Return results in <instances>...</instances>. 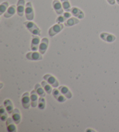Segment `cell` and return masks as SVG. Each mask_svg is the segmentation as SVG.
Listing matches in <instances>:
<instances>
[{
  "mask_svg": "<svg viewBox=\"0 0 119 132\" xmlns=\"http://www.w3.org/2000/svg\"><path fill=\"white\" fill-rule=\"evenodd\" d=\"M64 28V26L63 24L62 23H57L56 24L52 26L51 28L49 29L48 34L50 37H54V36H55L57 34L60 33L61 31L63 30Z\"/></svg>",
  "mask_w": 119,
  "mask_h": 132,
  "instance_id": "obj_3",
  "label": "cell"
},
{
  "mask_svg": "<svg viewBox=\"0 0 119 132\" xmlns=\"http://www.w3.org/2000/svg\"><path fill=\"white\" fill-rule=\"evenodd\" d=\"M2 87H3V83H1V88H2Z\"/></svg>",
  "mask_w": 119,
  "mask_h": 132,
  "instance_id": "obj_32",
  "label": "cell"
},
{
  "mask_svg": "<svg viewBox=\"0 0 119 132\" xmlns=\"http://www.w3.org/2000/svg\"><path fill=\"white\" fill-rule=\"evenodd\" d=\"M63 15L64 16V17L65 18V19H66V20L71 18V14L70 13H69L68 12H66L65 13H64Z\"/></svg>",
  "mask_w": 119,
  "mask_h": 132,
  "instance_id": "obj_28",
  "label": "cell"
},
{
  "mask_svg": "<svg viewBox=\"0 0 119 132\" xmlns=\"http://www.w3.org/2000/svg\"><path fill=\"white\" fill-rule=\"evenodd\" d=\"M24 13L25 15H26V19L29 20V21H31V20H33L34 19V12L31 2H28L26 4Z\"/></svg>",
  "mask_w": 119,
  "mask_h": 132,
  "instance_id": "obj_2",
  "label": "cell"
},
{
  "mask_svg": "<svg viewBox=\"0 0 119 132\" xmlns=\"http://www.w3.org/2000/svg\"><path fill=\"white\" fill-rule=\"evenodd\" d=\"M24 6H26V5H25V0H18L16 11L18 15L20 17L23 16L25 11Z\"/></svg>",
  "mask_w": 119,
  "mask_h": 132,
  "instance_id": "obj_8",
  "label": "cell"
},
{
  "mask_svg": "<svg viewBox=\"0 0 119 132\" xmlns=\"http://www.w3.org/2000/svg\"><path fill=\"white\" fill-rule=\"evenodd\" d=\"M52 93L55 98L58 102H64L66 101V98L62 94L59 90L56 89V88H54V89L52 90Z\"/></svg>",
  "mask_w": 119,
  "mask_h": 132,
  "instance_id": "obj_13",
  "label": "cell"
},
{
  "mask_svg": "<svg viewBox=\"0 0 119 132\" xmlns=\"http://www.w3.org/2000/svg\"><path fill=\"white\" fill-rule=\"evenodd\" d=\"M7 111H6V109L5 110V106L3 105L1 106V108H0V114H1V120L2 121H6L8 119V113Z\"/></svg>",
  "mask_w": 119,
  "mask_h": 132,
  "instance_id": "obj_21",
  "label": "cell"
},
{
  "mask_svg": "<svg viewBox=\"0 0 119 132\" xmlns=\"http://www.w3.org/2000/svg\"><path fill=\"white\" fill-rule=\"evenodd\" d=\"M48 44H49V40L48 38L44 37L42 39L41 41L40 46H39V52H40L41 54L43 55V54H45V52L48 49Z\"/></svg>",
  "mask_w": 119,
  "mask_h": 132,
  "instance_id": "obj_7",
  "label": "cell"
},
{
  "mask_svg": "<svg viewBox=\"0 0 119 132\" xmlns=\"http://www.w3.org/2000/svg\"><path fill=\"white\" fill-rule=\"evenodd\" d=\"M38 107L40 110H44L45 108V100L44 97H40L38 101Z\"/></svg>",
  "mask_w": 119,
  "mask_h": 132,
  "instance_id": "obj_26",
  "label": "cell"
},
{
  "mask_svg": "<svg viewBox=\"0 0 119 132\" xmlns=\"http://www.w3.org/2000/svg\"><path fill=\"white\" fill-rule=\"evenodd\" d=\"M12 118L15 122V124L18 125L21 121V114L20 111L18 108H15L13 110L12 113Z\"/></svg>",
  "mask_w": 119,
  "mask_h": 132,
  "instance_id": "obj_15",
  "label": "cell"
},
{
  "mask_svg": "<svg viewBox=\"0 0 119 132\" xmlns=\"http://www.w3.org/2000/svg\"><path fill=\"white\" fill-rule=\"evenodd\" d=\"M34 88H35L36 92L37 93L38 95H40V97H45V91L41 87V86L40 85H39L38 83L36 84L35 85V87H34Z\"/></svg>",
  "mask_w": 119,
  "mask_h": 132,
  "instance_id": "obj_22",
  "label": "cell"
},
{
  "mask_svg": "<svg viewBox=\"0 0 119 132\" xmlns=\"http://www.w3.org/2000/svg\"><path fill=\"white\" fill-rule=\"evenodd\" d=\"M41 86L42 87L44 88V90L45 91L47 94H51V93L52 92V90L51 86H50L49 84L47 82V81H42L41 82Z\"/></svg>",
  "mask_w": 119,
  "mask_h": 132,
  "instance_id": "obj_23",
  "label": "cell"
},
{
  "mask_svg": "<svg viewBox=\"0 0 119 132\" xmlns=\"http://www.w3.org/2000/svg\"><path fill=\"white\" fill-rule=\"evenodd\" d=\"M40 39L37 36L33 35L32 36V40L31 43V50L33 51H36L39 48L40 46Z\"/></svg>",
  "mask_w": 119,
  "mask_h": 132,
  "instance_id": "obj_10",
  "label": "cell"
},
{
  "mask_svg": "<svg viewBox=\"0 0 119 132\" xmlns=\"http://www.w3.org/2000/svg\"><path fill=\"white\" fill-rule=\"evenodd\" d=\"M15 123V122L11 118H8L6 120V126L8 132H16L17 131Z\"/></svg>",
  "mask_w": 119,
  "mask_h": 132,
  "instance_id": "obj_12",
  "label": "cell"
},
{
  "mask_svg": "<svg viewBox=\"0 0 119 132\" xmlns=\"http://www.w3.org/2000/svg\"><path fill=\"white\" fill-rule=\"evenodd\" d=\"M24 26H26L27 30L30 32L32 35L36 36H40L41 30L40 28L34 23V22L31 21H26L23 23Z\"/></svg>",
  "mask_w": 119,
  "mask_h": 132,
  "instance_id": "obj_1",
  "label": "cell"
},
{
  "mask_svg": "<svg viewBox=\"0 0 119 132\" xmlns=\"http://www.w3.org/2000/svg\"><path fill=\"white\" fill-rule=\"evenodd\" d=\"M26 57L30 61H40L42 60V54L40 52H30L26 54Z\"/></svg>",
  "mask_w": 119,
  "mask_h": 132,
  "instance_id": "obj_5",
  "label": "cell"
},
{
  "mask_svg": "<svg viewBox=\"0 0 119 132\" xmlns=\"http://www.w3.org/2000/svg\"><path fill=\"white\" fill-rule=\"evenodd\" d=\"M80 23L79 19H77L75 18H70L69 19H67L65 22V25L66 27H72L73 26H74L75 24H79Z\"/></svg>",
  "mask_w": 119,
  "mask_h": 132,
  "instance_id": "obj_20",
  "label": "cell"
},
{
  "mask_svg": "<svg viewBox=\"0 0 119 132\" xmlns=\"http://www.w3.org/2000/svg\"><path fill=\"white\" fill-rule=\"evenodd\" d=\"M16 5H12L11 6H10L7 11L4 13V16L5 18H10L11 17H12L13 15H15V13H16Z\"/></svg>",
  "mask_w": 119,
  "mask_h": 132,
  "instance_id": "obj_18",
  "label": "cell"
},
{
  "mask_svg": "<svg viewBox=\"0 0 119 132\" xmlns=\"http://www.w3.org/2000/svg\"><path fill=\"white\" fill-rule=\"evenodd\" d=\"M58 90L60 91L61 93L65 96L66 98L70 99L72 97V94L70 90L66 87V86H61L58 88Z\"/></svg>",
  "mask_w": 119,
  "mask_h": 132,
  "instance_id": "obj_16",
  "label": "cell"
},
{
  "mask_svg": "<svg viewBox=\"0 0 119 132\" xmlns=\"http://www.w3.org/2000/svg\"><path fill=\"white\" fill-rule=\"evenodd\" d=\"M4 105L5 106L6 110L9 114H11V113H12L14 109H13L12 102L11 101V100L10 99L5 100L4 102Z\"/></svg>",
  "mask_w": 119,
  "mask_h": 132,
  "instance_id": "obj_19",
  "label": "cell"
},
{
  "mask_svg": "<svg viewBox=\"0 0 119 132\" xmlns=\"http://www.w3.org/2000/svg\"><path fill=\"white\" fill-rule=\"evenodd\" d=\"M37 93L36 90H32L30 93V100H31V105L32 107L36 108L37 105V102L38 101Z\"/></svg>",
  "mask_w": 119,
  "mask_h": 132,
  "instance_id": "obj_17",
  "label": "cell"
},
{
  "mask_svg": "<svg viewBox=\"0 0 119 132\" xmlns=\"http://www.w3.org/2000/svg\"><path fill=\"white\" fill-rule=\"evenodd\" d=\"M9 4L7 1L3 2L0 5V15H3L6 12V10L8 8Z\"/></svg>",
  "mask_w": 119,
  "mask_h": 132,
  "instance_id": "obj_25",
  "label": "cell"
},
{
  "mask_svg": "<svg viewBox=\"0 0 119 132\" xmlns=\"http://www.w3.org/2000/svg\"><path fill=\"white\" fill-rule=\"evenodd\" d=\"M52 6H53L54 10L57 14L59 15L63 14L64 10L60 1H58V0H54L52 2Z\"/></svg>",
  "mask_w": 119,
  "mask_h": 132,
  "instance_id": "obj_9",
  "label": "cell"
},
{
  "mask_svg": "<svg viewBox=\"0 0 119 132\" xmlns=\"http://www.w3.org/2000/svg\"><path fill=\"white\" fill-rule=\"evenodd\" d=\"M71 14L73 15L75 18H77L78 19H83L84 18V13L81 10L77 7H73L70 10Z\"/></svg>",
  "mask_w": 119,
  "mask_h": 132,
  "instance_id": "obj_14",
  "label": "cell"
},
{
  "mask_svg": "<svg viewBox=\"0 0 119 132\" xmlns=\"http://www.w3.org/2000/svg\"><path fill=\"white\" fill-rule=\"evenodd\" d=\"M61 4L62 5L63 10H65L66 12H70L71 10V6L69 0H61Z\"/></svg>",
  "mask_w": 119,
  "mask_h": 132,
  "instance_id": "obj_24",
  "label": "cell"
},
{
  "mask_svg": "<svg viewBox=\"0 0 119 132\" xmlns=\"http://www.w3.org/2000/svg\"><path fill=\"white\" fill-rule=\"evenodd\" d=\"M107 1L108 2V3L110 4V5H114L116 3L115 0H107Z\"/></svg>",
  "mask_w": 119,
  "mask_h": 132,
  "instance_id": "obj_29",
  "label": "cell"
},
{
  "mask_svg": "<svg viewBox=\"0 0 119 132\" xmlns=\"http://www.w3.org/2000/svg\"><path fill=\"white\" fill-rule=\"evenodd\" d=\"M88 130H87L86 131H95L94 130H90L91 129H88Z\"/></svg>",
  "mask_w": 119,
  "mask_h": 132,
  "instance_id": "obj_30",
  "label": "cell"
},
{
  "mask_svg": "<svg viewBox=\"0 0 119 132\" xmlns=\"http://www.w3.org/2000/svg\"><path fill=\"white\" fill-rule=\"evenodd\" d=\"M66 21V19H65V18L64 17L63 15H61L57 18V19L56 20V22L57 23H62L63 22H65Z\"/></svg>",
  "mask_w": 119,
  "mask_h": 132,
  "instance_id": "obj_27",
  "label": "cell"
},
{
  "mask_svg": "<svg viewBox=\"0 0 119 132\" xmlns=\"http://www.w3.org/2000/svg\"><path fill=\"white\" fill-rule=\"evenodd\" d=\"M116 2H117V3L119 5V0H116Z\"/></svg>",
  "mask_w": 119,
  "mask_h": 132,
  "instance_id": "obj_31",
  "label": "cell"
},
{
  "mask_svg": "<svg viewBox=\"0 0 119 132\" xmlns=\"http://www.w3.org/2000/svg\"><path fill=\"white\" fill-rule=\"evenodd\" d=\"M43 79L54 88H56L59 86L58 81L57 80V79L54 76H52V75L49 74L45 75L44 76H43Z\"/></svg>",
  "mask_w": 119,
  "mask_h": 132,
  "instance_id": "obj_4",
  "label": "cell"
},
{
  "mask_svg": "<svg viewBox=\"0 0 119 132\" xmlns=\"http://www.w3.org/2000/svg\"><path fill=\"white\" fill-rule=\"evenodd\" d=\"M22 104L23 107L26 110H28L31 104L30 97H29V93H25L22 95Z\"/></svg>",
  "mask_w": 119,
  "mask_h": 132,
  "instance_id": "obj_6",
  "label": "cell"
},
{
  "mask_svg": "<svg viewBox=\"0 0 119 132\" xmlns=\"http://www.w3.org/2000/svg\"><path fill=\"white\" fill-rule=\"evenodd\" d=\"M99 36L102 40L107 43H113L116 38L114 35L107 33H101Z\"/></svg>",
  "mask_w": 119,
  "mask_h": 132,
  "instance_id": "obj_11",
  "label": "cell"
}]
</instances>
